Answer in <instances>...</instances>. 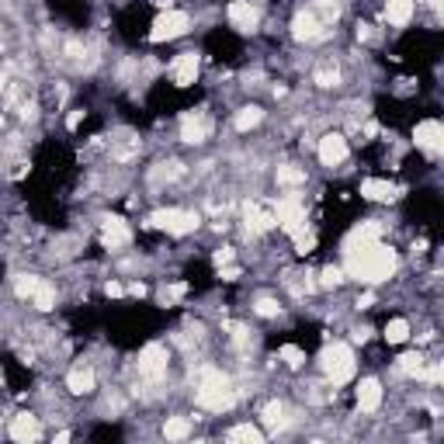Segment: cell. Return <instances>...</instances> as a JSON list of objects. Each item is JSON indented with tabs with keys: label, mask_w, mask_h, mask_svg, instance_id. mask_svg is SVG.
<instances>
[{
	"label": "cell",
	"mask_w": 444,
	"mask_h": 444,
	"mask_svg": "<svg viewBox=\"0 0 444 444\" xmlns=\"http://www.w3.org/2000/svg\"><path fill=\"white\" fill-rule=\"evenodd\" d=\"M371 302H375V295H371V292H368V295H361V299H358V309H368V306H371Z\"/></svg>",
	"instance_id": "obj_42"
},
{
	"label": "cell",
	"mask_w": 444,
	"mask_h": 444,
	"mask_svg": "<svg viewBox=\"0 0 444 444\" xmlns=\"http://www.w3.org/2000/svg\"><path fill=\"white\" fill-rule=\"evenodd\" d=\"M132 240V230H129V222L122 215H104L101 219V243L111 247V250H119Z\"/></svg>",
	"instance_id": "obj_7"
},
{
	"label": "cell",
	"mask_w": 444,
	"mask_h": 444,
	"mask_svg": "<svg viewBox=\"0 0 444 444\" xmlns=\"http://www.w3.org/2000/svg\"><path fill=\"white\" fill-rule=\"evenodd\" d=\"M396 195H399V188L388 181H378V177L361 181V198H368V201H393Z\"/></svg>",
	"instance_id": "obj_14"
},
{
	"label": "cell",
	"mask_w": 444,
	"mask_h": 444,
	"mask_svg": "<svg viewBox=\"0 0 444 444\" xmlns=\"http://www.w3.org/2000/svg\"><path fill=\"white\" fill-rule=\"evenodd\" d=\"M406 337H410V323L406 319H393V323L385 326V341L388 344H403Z\"/></svg>",
	"instance_id": "obj_25"
},
{
	"label": "cell",
	"mask_w": 444,
	"mask_h": 444,
	"mask_svg": "<svg viewBox=\"0 0 444 444\" xmlns=\"http://www.w3.org/2000/svg\"><path fill=\"white\" fill-rule=\"evenodd\" d=\"M341 282H344V271H341V267H333V264L323 267V274H319V285H323V288H337Z\"/></svg>",
	"instance_id": "obj_30"
},
{
	"label": "cell",
	"mask_w": 444,
	"mask_h": 444,
	"mask_svg": "<svg viewBox=\"0 0 444 444\" xmlns=\"http://www.w3.org/2000/svg\"><path fill=\"white\" fill-rule=\"evenodd\" d=\"M139 375H146L149 382H160L166 375V351L160 344H149L143 354H139Z\"/></svg>",
	"instance_id": "obj_9"
},
{
	"label": "cell",
	"mask_w": 444,
	"mask_h": 444,
	"mask_svg": "<svg viewBox=\"0 0 444 444\" xmlns=\"http://www.w3.org/2000/svg\"><path fill=\"white\" fill-rule=\"evenodd\" d=\"M188 295V285H171V288H163V302H174V299H184Z\"/></svg>",
	"instance_id": "obj_33"
},
{
	"label": "cell",
	"mask_w": 444,
	"mask_h": 444,
	"mask_svg": "<svg viewBox=\"0 0 444 444\" xmlns=\"http://www.w3.org/2000/svg\"><path fill=\"white\" fill-rule=\"evenodd\" d=\"M347 264L344 271L351 278H358V282L365 285H378V282H388L396 271V250L385 247L378 240H368V243H347Z\"/></svg>",
	"instance_id": "obj_1"
},
{
	"label": "cell",
	"mask_w": 444,
	"mask_h": 444,
	"mask_svg": "<svg viewBox=\"0 0 444 444\" xmlns=\"http://www.w3.org/2000/svg\"><path fill=\"white\" fill-rule=\"evenodd\" d=\"M399 368L406 371V375H423V368H427V361H423V354H403L399 358Z\"/></svg>",
	"instance_id": "obj_29"
},
{
	"label": "cell",
	"mask_w": 444,
	"mask_h": 444,
	"mask_svg": "<svg viewBox=\"0 0 444 444\" xmlns=\"http://www.w3.org/2000/svg\"><path fill=\"white\" fill-rule=\"evenodd\" d=\"M420 378H427V382H434V385H437V382H444V368H441V365H430V368H423V375H420Z\"/></svg>",
	"instance_id": "obj_34"
},
{
	"label": "cell",
	"mask_w": 444,
	"mask_h": 444,
	"mask_svg": "<svg viewBox=\"0 0 444 444\" xmlns=\"http://www.w3.org/2000/svg\"><path fill=\"white\" fill-rule=\"evenodd\" d=\"M66 385H70V393L87 396V393H94L97 378H94V371H90V368H73V371L66 375Z\"/></svg>",
	"instance_id": "obj_19"
},
{
	"label": "cell",
	"mask_w": 444,
	"mask_h": 444,
	"mask_svg": "<svg viewBox=\"0 0 444 444\" xmlns=\"http://www.w3.org/2000/svg\"><path fill=\"white\" fill-rule=\"evenodd\" d=\"M205 136H208V122H205V119H195V115H184V122H181V139H184V143H205Z\"/></svg>",
	"instance_id": "obj_20"
},
{
	"label": "cell",
	"mask_w": 444,
	"mask_h": 444,
	"mask_svg": "<svg viewBox=\"0 0 444 444\" xmlns=\"http://www.w3.org/2000/svg\"><path fill=\"white\" fill-rule=\"evenodd\" d=\"M257 312H260V316H278V302H274V299H260V302H257Z\"/></svg>",
	"instance_id": "obj_36"
},
{
	"label": "cell",
	"mask_w": 444,
	"mask_h": 444,
	"mask_svg": "<svg viewBox=\"0 0 444 444\" xmlns=\"http://www.w3.org/2000/svg\"><path fill=\"white\" fill-rule=\"evenodd\" d=\"M198 406L201 410H212V413H222L236 403V393H233V382L230 375H222L219 368H205L201 378H198V393H195Z\"/></svg>",
	"instance_id": "obj_2"
},
{
	"label": "cell",
	"mask_w": 444,
	"mask_h": 444,
	"mask_svg": "<svg viewBox=\"0 0 444 444\" xmlns=\"http://www.w3.org/2000/svg\"><path fill=\"white\" fill-rule=\"evenodd\" d=\"M264 417H267V423H271V427H285V423H288V420H285V406H282V403H271V406L264 410Z\"/></svg>",
	"instance_id": "obj_31"
},
{
	"label": "cell",
	"mask_w": 444,
	"mask_h": 444,
	"mask_svg": "<svg viewBox=\"0 0 444 444\" xmlns=\"http://www.w3.org/2000/svg\"><path fill=\"white\" fill-rule=\"evenodd\" d=\"M323 371L333 385H344L354 378V351L347 344H330L323 351Z\"/></svg>",
	"instance_id": "obj_3"
},
{
	"label": "cell",
	"mask_w": 444,
	"mask_h": 444,
	"mask_svg": "<svg viewBox=\"0 0 444 444\" xmlns=\"http://www.w3.org/2000/svg\"><path fill=\"white\" fill-rule=\"evenodd\" d=\"M171 73H174V84H177V87L195 84V77H198V56H195V52H181L177 60H174V66H171Z\"/></svg>",
	"instance_id": "obj_13"
},
{
	"label": "cell",
	"mask_w": 444,
	"mask_h": 444,
	"mask_svg": "<svg viewBox=\"0 0 444 444\" xmlns=\"http://www.w3.org/2000/svg\"><path fill=\"white\" fill-rule=\"evenodd\" d=\"M191 18L184 11H163L156 21H153V32H149V42H171V38H181L188 32Z\"/></svg>",
	"instance_id": "obj_5"
},
{
	"label": "cell",
	"mask_w": 444,
	"mask_h": 444,
	"mask_svg": "<svg viewBox=\"0 0 444 444\" xmlns=\"http://www.w3.org/2000/svg\"><path fill=\"white\" fill-rule=\"evenodd\" d=\"M219 274H222V282H236V278H240V267H233V264H222V267H219Z\"/></svg>",
	"instance_id": "obj_37"
},
{
	"label": "cell",
	"mask_w": 444,
	"mask_h": 444,
	"mask_svg": "<svg viewBox=\"0 0 444 444\" xmlns=\"http://www.w3.org/2000/svg\"><path fill=\"white\" fill-rule=\"evenodd\" d=\"M382 406V385H378V378H361V385H358V410L361 413H375Z\"/></svg>",
	"instance_id": "obj_12"
},
{
	"label": "cell",
	"mask_w": 444,
	"mask_h": 444,
	"mask_svg": "<svg viewBox=\"0 0 444 444\" xmlns=\"http://www.w3.org/2000/svg\"><path fill=\"white\" fill-rule=\"evenodd\" d=\"M32 306H35V309H42V312H45V309H52V306H56V288L42 282V285H38V292L32 295Z\"/></svg>",
	"instance_id": "obj_26"
},
{
	"label": "cell",
	"mask_w": 444,
	"mask_h": 444,
	"mask_svg": "<svg viewBox=\"0 0 444 444\" xmlns=\"http://www.w3.org/2000/svg\"><path fill=\"white\" fill-rule=\"evenodd\" d=\"M38 285H42V278H35V274H18L14 292H18V299H32V295L38 292Z\"/></svg>",
	"instance_id": "obj_24"
},
{
	"label": "cell",
	"mask_w": 444,
	"mask_h": 444,
	"mask_svg": "<svg viewBox=\"0 0 444 444\" xmlns=\"http://www.w3.org/2000/svg\"><path fill=\"white\" fill-rule=\"evenodd\" d=\"M260 119H264V111H260L257 104L240 108V111H236V129H240V132H250L254 125H260Z\"/></svg>",
	"instance_id": "obj_21"
},
{
	"label": "cell",
	"mask_w": 444,
	"mask_h": 444,
	"mask_svg": "<svg viewBox=\"0 0 444 444\" xmlns=\"http://www.w3.org/2000/svg\"><path fill=\"white\" fill-rule=\"evenodd\" d=\"M230 441H250V444H260V441H264V434H260L254 423H240V427H233V430H230Z\"/></svg>",
	"instance_id": "obj_27"
},
{
	"label": "cell",
	"mask_w": 444,
	"mask_h": 444,
	"mask_svg": "<svg viewBox=\"0 0 444 444\" xmlns=\"http://www.w3.org/2000/svg\"><path fill=\"white\" fill-rule=\"evenodd\" d=\"M292 32H295V38H319L323 35V28H319V18L312 14V11H302V14H295V21H292Z\"/></svg>",
	"instance_id": "obj_17"
},
{
	"label": "cell",
	"mask_w": 444,
	"mask_h": 444,
	"mask_svg": "<svg viewBox=\"0 0 444 444\" xmlns=\"http://www.w3.org/2000/svg\"><path fill=\"white\" fill-rule=\"evenodd\" d=\"M278 184L299 188V184H306V171H299V166H278Z\"/></svg>",
	"instance_id": "obj_23"
},
{
	"label": "cell",
	"mask_w": 444,
	"mask_h": 444,
	"mask_svg": "<svg viewBox=\"0 0 444 444\" xmlns=\"http://www.w3.org/2000/svg\"><path fill=\"white\" fill-rule=\"evenodd\" d=\"M316 84H319V87H333V84H337V70H319V73H316Z\"/></svg>",
	"instance_id": "obj_35"
},
{
	"label": "cell",
	"mask_w": 444,
	"mask_h": 444,
	"mask_svg": "<svg viewBox=\"0 0 444 444\" xmlns=\"http://www.w3.org/2000/svg\"><path fill=\"white\" fill-rule=\"evenodd\" d=\"M288 236L295 240V250H299V254H309V250L316 247V236H312V233H309L306 226H299V230H292Z\"/></svg>",
	"instance_id": "obj_28"
},
{
	"label": "cell",
	"mask_w": 444,
	"mask_h": 444,
	"mask_svg": "<svg viewBox=\"0 0 444 444\" xmlns=\"http://www.w3.org/2000/svg\"><path fill=\"white\" fill-rule=\"evenodd\" d=\"M188 434H191V423H188L184 417H171V420L163 423V437H166V441H181V437H188Z\"/></svg>",
	"instance_id": "obj_22"
},
{
	"label": "cell",
	"mask_w": 444,
	"mask_h": 444,
	"mask_svg": "<svg viewBox=\"0 0 444 444\" xmlns=\"http://www.w3.org/2000/svg\"><path fill=\"white\" fill-rule=\"evenodd\" d=\"M413 139H417V146L420 149H427V153H441L444 149V125L437 122V119H427V122H420L417 129H413Z\"/></svg>",
	"instance_id": "obj_8"
},
{
	"label": "cell",
	"mask_w": 444,
	"mask_h": 444,
	"mask_svg": "<svg viewBox=\"0 0 444 444\" xmlns=\"http://www.w3.org/2000/svg\"><path fill=\"white\" fill-rule=\"evenodd\" d=\"M42 434V427H38V417H32V413H18L14 417V423H11V437L14 441H35Z\"/></svg>",
	"instance_id": "obj_15"
},
{
	"label": "cell",
	"mask_w": 444,
	"mask_h": 444,
	"mask_svg": "<svg viewBox=\"0 0 444 444\" xmlns=\"http://www.w3.org/2000/svg\"><path fill=\"white\" fill-rule=\"evenodd\" d=\"M385 18H388V25L406 28L410 18H413V0H388V4H385Z\"/></svg>",
	"instance_id": "obj_18"
},
{
	"label": "cell",
	"mask_w": 444,
	"mask_h": 444,
	"mask_svg": "<svg viewBox=\"0 0 444 444\" xmlns=\"http://www.w3.org/2000/svg\"><path fill=\"white\" fill-rule=\"evenodd\" d=\"M243 219H247V233H267V230L274 226V215L260 212L254 201H247V205H243Z\"/></svg>",
	"instance_id": "obj_16"
},
{
	"label": "cell",
	"mask_w": 444,
	"mask_h": 444,
	"mask_svg": "<svg viewBox=\"0 0 444 444\" xmlns=\"http://www.w3.org/2000/svg\"><path fill=\"white\" fill-rule=\"evenodd\" d=\"M129 292H132L136 299H143V295H146V285H143V282H136V285H129Z\"/></svg>",
	"instance_id": "obj_40"
},
{
	"label": "cell",
	"mask_w": 444,
	"mask_h": 444,
	"mask_svg": "<svg viewBox=\"0 0 444 444\" xmlns=\"http://www.w3.org/2000/svg\"><path fill=\"white\" fill-rule=\"evenodd\" d=\"M230 260H233V250H230V247L215 250V264H219V267H222V264H230Z\"/></svg>",
	"instance_id": "obj_39"
},
{
	"label": "cell",
	"mask_w": 444,
	"mask_h": 444,
	"mask_svg": "<svg viewBox=\"0 0 444 444\" xmlns=\"http://www.w3.org/2000/svg\"><path fill=\"white\" fill-rule=\"evenodd\" d=\"M282 358H285V361H288L292 368H299V365L306 361V354H302V351H299L295 344H285V347H282Z\"/></svg>",
	"instance_id": "obj_32"
},
{
	"label": "cell",
	"mask_w": 444,
	"mask_h": 444,
	"mask_svg": "<svg viewBox=\"0 0 444 444\" xmlns=\"http://www.w3.org/2000/svg\"><path fill=\"white\" fill-rule=\"evenodd\" d=\"M104 295H108V299H122V295H125V288H122L119 282H108V285H104Z\"/></svg>",
	"instance_id": "obj_38"
},
{
	"label": "cell",
	"mask_w": 444,
	"mask_h": 444,
	"mask_svg": "<svg viewBox=\"0 0 444 444\" xmlns=\"http://www.w3.org/2000/svg\"><path fill=\"white\" fill-rule=\"evenodd\" d=\"M230 25L236 32H254L260 25V11L250 8L247 0H233V4H230Z\"/></svg>",
	"instance_id": "obj_11"
},
{
	"label": "cell",
	"mask_w": 444,
	"mask_h": 444,
	"mask_svg": "<svg viewBox=\"0 0 444 444\" xmlns=\"http://www.w3.org/2000/svg\"><path fill=\"white\" fill-rule=\"evenodd\" d=\"M319 160H323V166H337V163H344L347 160V139L341 136V132H330V136H323L319 139Z\"/></svg>",
	"instance_id": "obj_10"
},
{
	"label": "cell",
	"mask_w": 444,
	"mask_h": 444,
	"mask_svg": "<svg viewBox=\"0 0 444 444\" xmlns=\"http://www.w3.org/2000/svg\"><path fill=\"white\" fill-rule=\"evenodd\" d=\"M274 222H278V226H282L285 233H292V230L306 226V205H302L295 195L278 198V205H274Z\"/></svg>",
	"instance_id": "obj_6"
},
{
	"label": "cell",
	"mask_w": 444,
	"mask_h": 444,
	"mask_svg": "<svg viewBox=\"0 0 444 444\" xmlns=\"http://www.w3.org/2000/svg\"><path fill=\"white\" fill-rule=\"evenodd\" d=\"M146 226H156L171 236H188L191 230H198V215L195 212H184V208H163V212H153Z\"/></svg>",
	"instance_id": "obj_4"
},
{
	"label": "cell",
	"mask_w": 444,
	"mask_h": 444,
	"mask_svg": "<svg viewBox=\"0 0 444 444\" xmlns=\"http://www.w3.org/2000/svg\"><path fill=\"white\" fill-rule=\"evenodd\" d=\"M8 87V80H4V73H0V90H4Z\"/></svg>",
	"instance_id": "obj_43"
},
{
	"label": "cell",
	"mask_w": 444,
	"mask_h": 444,
	"mask_svg": "<svg viewBox=\"0 0 444 444\" xmlns=\"http://www.w3.org/2000/svg\"><path fill=\"white\" fill-rule=\"evenodd\" d=\"M80 119H84V111H73V115L66 119V125H70V129H77V125H80Z\"/></svg>",
	"instance_id": "obj_41"
}]
</instances>
